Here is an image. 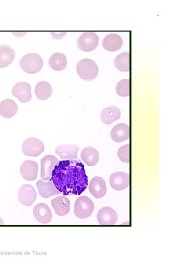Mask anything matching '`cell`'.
I'll use <instances>...</instances> for the list:
<instances>
[{"instance_id":"1","label":"cell","mask_w":187,"mask_h":280,"mask_svg":"<svg viewBox=\"0 0 187 280\" xmlns=\"http://www.w3.org/2000/svg\"><path fill=\"white\" fill-rule=\"evenodd\" d=\"M52 179L57 189L64 196L80 195L88 186V178L80 160L59 162L52 171Z\"/></svg>"},{"instance_id":"2","label":"cell","mask_w":187,"mask_h":280,"mask_svg":"<svg viewBox=\"0 0 187 280\" xmlns=\"http://www.w3.org/2000/svg\"><path fill=\"white\" fill-rule=\"evenodd\" d=\"M76 71L82 79L92 81L98 75L99 70L95 61L86 58L79 61L76 65Z\"/></svg>"},{"instance_id":"3","label":"cell","mask_w":187,"mask_h":280,"mask_svg":"<svg viewBox=\"0 0 187 280\" xmlns=\"http://www.w3.org/2000/svg\"><path fill=\"white\" fill-rule=\"evenodd\" d=\"M20 66L25 72L36 74L40 72L43 67L44 61L39 54L29 53L25 55L21 59Z\"/></svg>"},{"instance_id":"4","label":"cell","mask_w":187,"mask_h":280,"mask_svg":"<svg viewBox=\"0 0 187 280\" xmlns=\"http://www.w3.org/2000/svg\"><path fill=\"white\" fill-rule=\"evenodd\" d=\"M94 204L88 197L83 196L76 199L74 208V213L80 219H86L92 214Z\"/></svg>"},{"instance_id":"5","label":"cell","mask_w":187,"mask_h":280,"mask_svg":"<svg viewBox=\"0 0 187 280\" xmlns=\"http://www.w3.org/2000/svg\"><path fill=\"white\" fill-rule=\"evenodd\" d=\"M45 144L36 138L27 139L23 143V154L27 156L38 157L45 151Z\"/></svg>"},{"instance_id":"6","label":"cell","mask_w":187,"mask_h":280,"mask_svg":"<svg viewBox=\"0 0 187 280\" xmlns=\"http://www.w3.org/2000/svg\"><path fill=\"white\" fill-rule=\"evenodd\" d=\"M99 38L97 34L93 32L83 33L77 40L78 47L86 52L94 50L98 45Z\"/></svg>"},{"instance_id":"7","label":"cell","mask_w":187,"mask_h":280,"mask_svg":"<svg viewBox=\"0 0 187 280\" xmlns=\"http://www.w3.org/2000/svg\"><path fill=\"white\" fill-rule=\"evenodd\" d=\"M59 160L53 155H46L41 160V178L43 181H48Z\"/></svg>"},{"instance_id":"8","label":"cell","mask_w":187,"mask_h":280,"mask_svg":"<svg viewBox=\"0 0 187 280\" xmlns=\"http://www.w3.org/2000/svg\"><path fill=\"white\" fill-rule=\"evenodd\" d=\"M31 87L27 82H19L15 84L12 89V94L22 103L29 102L32 98Z\"/></svg>"},{"instance_id":"9","label":"cell","mask_w":187,"mask_h":280,"mask_svg":"<svg viewBox=\"0 0 187 280\" xmlns=\"http://www.w3.org/2000/svg\"><path fill=\"white\" fill-rule=\"evenodd\" d=\"M20 202L24 206H32L37 198V192L30 185H23L20 188L18 193Z\"/></svg>"},{"instance_id":"10","label":"cell","mask_w":187,"mask_h":280,"mask_svg":"<svg viewBox=\"0 0 187 280\" xmlns=\"http://www.w3.org/2000/svg\"><path fill=\"white\" fill-rule=\"evenodd\" d=\"M110 184L115 190L120 191L126 188L130 184V175L123 172L113 173L110 177Z\"/></svg>"},{"instance_id":"11","label":"cell","mask_w":187,"mask_h":280,"mask_svg":"<svg viewBox=\"0 0 187 280\" xmlns=\"http://www.w3.org/2000/svg\"><path fill=\"white\" fill-rule=\"evenodd\" d=\"M97 218L100 225H114L117 221V215L114 209L106 207L99 210Z\"/></svg>"},{"instance_id":"12","label":"cell","mask_w":187,"mask_h":280,"mask_svg":"<svg viewBox=\"0 0 187 280\" xmlns=\"http://www.w3.org/2000/svg\"><path fill=\"white\" fill-rule=\"evenodd\" d=\"M33 215L36 220L42 224H47L52 219V211L44 203H40L34 207Z\"/></svg>"},{"instance_id":"13","label":"cell","mask_w":187,"mask_h":280,"mask_svg":"<svg viewBox=\"0 0 187 280\" xmlns=\"http://www.w3.org/2000/svg\"><path fill=\"white\" fill-rule=\"evenodd\" d=\"M38 172V164L34 161H26L21 166L20 173L22 177L26 181L37 179Z\"/></svg>"},{"instance_id":"14","label":"cell","mask_w":187,"mask_h":280,"mask_svg":"<svg viewBox=\"0 0 187 280\" xmlns=\"http://www.w3.org/2000/svg\"><path fill=\"white\" fill-rule=\"evenodd\" d=\"M89 189L91 194L95 198H103L107 192L106 182L103 178L96 177L90 182Z\"/></svg>"},{"instance_id":"15","label":"cell","mask_w":187,"mask_h":280,"mask_svg":"<svg viewBox=\"0 0 187 280\" xmlns=\"http://www.w3.org/2000/svg\"><path fill=\"white\" fill-rule=\"evenodd\" d=\"M79 149V146L76 145L64 144L57 146L55 153L62 160H76Z\"/></svg>"},{"instance_id":"16","label":"cell","mask_w":187,"mask_h":280,"mask_svg":"<svg viewBox=\"0 0 187 280\" xmlns=\"http://www.w3.org/2000/svg\"><path fill=\"white\" fill-rule=\"evenodd\" d=\"M36 186L40 195L45 198H48L61 194V192L57 189L51 179L48 182L39 180L36 183Z\"/></svg>"},{"instance_id":"17","label":"cell","mask_w":187,"mask_h":280,"mask_svg":"<svg viewBox=\"0 0 187 280\" xmlns=\"http://www.w3.org/2000/svg\"><path fill=\"white\" fill-rule=\"evenodd\" d=\"M51 204L59 216H65L70 211V200L64 196H58L52 199Z\"/></svg>"},{"instance_id":"18","label":"cell","mask_w":187,"mask_h":280,"mask_svg":"<svg viewBox=\"0 0 187 280\" xmlns=\"http://www.w3.org/2000/svg\"><path fill=\"white\" fill-rule=\"evenodd\" d=\"M123 46V40L116 33H110L105 37L103 41L104 48L109 51L114 52L120 49Z\"/></svg>"},{"instance_id":"19","label":"cell","mask_w":187,"mask_h":280,"mask_svg":"<svg viewBox=\"0 0 187 280\" xmlns=\"http://www.w3.org/2000/svg\"><path fill=\"white\" fill-rule=\"evenodd\" d=\"M111 138L117 143H121L130 137V127L125 124H118L114 127L110 134Z\"/></svg>"},{"instance_id":"20","label":"cell","mask_w":187,"mask_h":280,"mask_svg":"<svg viewBox=\"0 0 187 280\" xmlns=\"http://www.w3.org/2000/svg\"><path fill=\"white\" fill-rule=\"evenodd\" d=\"M121 111L116 106L107 107L102 111L100 118L106 125H111L115 121L120 119Z\"/></svg>"},{"instance_id":"21","label":"cell","mask_w":187,"mask_h":280,"mask_svg":"<svg viewBox=\"0 0 187 280\" xmlns=\"http://www.w3.org/2000/svg\"><path fill=\"white\" fill-rule=\"evenodd\" d=\"M18 111V105L12 99H6L0 103V115L4 118H12Z\"/></svg>"},{"instance_id":"22","label":"cell","mask_w":187,"mask_h":280,"mask_svg":"<svg viewBox=\"0 0 187 280\" xmlns=\"http://www.w3.org/2000/svg\"><path fill=\"white\" fill-rule=\"evenodd\" d=\"M82 161L88 166H94L99 162V155L94 147L88 146L84 148L81 153Z\"/></svg>"},{"instance_id":"23","label":"cell","mask_w":187,"mask_h":280,"mask_svg":"<svg viewBox=\"0 0 187 280\" xmlns=\"http://www.w3.org/2000/svg\"><path fill=\"white\" fill-rule=\"evenodd\" d=\"M15 51L10 46H0V68L11 65L15 57Z\"/></svg>"},{"instance_id":"24","label":"cell","mask_w":187,"mask_h":280,"mask_svg":"<svg viewBox=\"0 0 187 280\" xmlns=\"http://www.w3.org/2000/svg\"><path fill=\"white\" fill-rule=\"evenodd\" d=\"M67 65L66 56L61 52H56L49 59V65L51 68L56 71H62Z\"/></svg>"},{"instance_id":"25","label":"cell","mask_w":187,"mask_h":280,"mask_svg":"<svg viewBox=\"0 0 187 280\" xmlns=\"http://www.w3.org/2000/svg\"><path fill=\"white\" fill-rule=\"evenodd\" d=\"M115 66L121 72H129L130 70V52L125 51L118 55L114 60Z\"/></svg>"},{"instance_id":"26","label":"cell","mask_w":187,"mask_h":280,"mask_svg":"<svg viewBox=\"0 0 187 280\" xmlns=\"http://www.w3.org/2000/svg\"><path fill=\"white\" fill-rule=\"evenodd\" d=\"M36 97L41 100L48 99L53 92L52 86L48 82L41 81L37 83L35 89Z\"/></svg>"},{"instance_id":"27","label":"cell","mask_w":187,"mask_h":280,"mask_svg":"<svg viewBox=\"0 0 187 280\" xmlns=\"http://www.w3.org/2000/svg\"><path fill=\"white\" fill-rule=\"evenodd\" d=\"M130 81L129 79H123L118 82L116 89L117 94L121 97H128L130 94Z\"/></svg>"},{"instance_id":"28","label":"cell","mask_w":187,"mask_h":280,"mask_svg":"<svg viewBox=\"0 0 187 280\" xmlns=\"http://www.w3.org/2000/svg\"><path fill=\"white\" fill-rule=\"evenodd\" d=\"M118 159L121 162L129 163L130 162V145L126 144L119 148L117 152Z\"/></svg>"},{"instance_id":"29","label":"cell","mask_w":187,"mask_h":280,"mask_svg":"<svg viewBox=\"0 0 187 280\" xmlns=\"http://www.w3.org/2000/svg\"><path fill=\"white\" fill-rule=\"evenodd\" d=\"M66 34V33H59V34H57L56 33H52V38L53 39H58V36H60L61 37V38H63L65 35Z\"/></svg>"},{"instance_id":"30","label":"cell","mask_w":187,"mask_h":280,"mask_svg":"<svg viewBox=\"0 0 187 280\" xmlns=\"http://www.w3.org/2000/svg\"><path fill=\"white\" fill-rule=\"evenodd\" d=\"M4 225V223L2 220V218L0 217V225Z\"/></svg>"}]
</instances>
